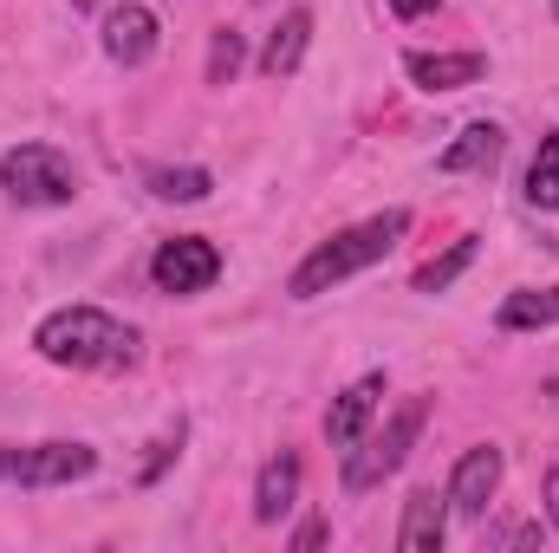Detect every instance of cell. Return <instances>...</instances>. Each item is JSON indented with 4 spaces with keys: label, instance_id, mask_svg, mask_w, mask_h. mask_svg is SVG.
<instances>
[{
    "label": "cell",
    "instance_id": "cell-1",
    "mask_svg": "<svg viewBox=\"0 0 559 553\" xmlns=\"http://www.w3.org/2000/svg\"><path fill=\"white\" fill-rule=\"evenodd\" d=\"M33 352L66 372H124L138 365V332L105 306H59L33 326Z\"/></svg>",
    "mask_w": 559,
    "mask_h": 553
},
{
    "label": "cell",
    "instance_id": "cell-2",
    "mask_svg": "<svg viewBox=\"0 0 559 553\" xmlns=\"http://www.w3.org/2000/svg\"><path fill=\"white\" fill-rule=\"evenodd\" d=\"M404 228H411V209H384V215H371V222H358V228H338L332 242H319V248L293 268L286 293H293V299H319V293H332L338 280L378 268V261L404 242Z\"/></svg>",
    "mask_w": 559,
    "mask_h": 553
},
{
    "label": "cell",
    "instance_id": "cell-3",
    "mask_svg": "<svg viewBox=\"0 0 559 553\" xmlns=\"http://www.w3.org/2000/svg\"><path fill=\"white\" fill-rule=\"evenodd\" d=\"M423 423H429V398H404L371 443L358 436V443L345 449V495H371L384 475H397V469L411 462V449H417Z\"/></svg>",
    "mask_w": 559,
    "mask_h": 553
},
{
    "label": "cell",
    "instance_id": "cell-4",
    "mask_svg": "<svg viewBox=\"0 0 559 553\" xmlns=\"http://www.w3.org/2000/svg\"><path fill=\"white\" fill-rule=\"evenodd\" d=\"M0 189L13 209H66L79 196V169L52 143H13L0 156Z\"/></svg>",
    "mask_w": 559,
    "mask_h": 553
},
{
    "label": "cell",
    "instance_id": "cell-5",
    "mask_svg": "<svg viewBox=\"0 0 559 553\" xmlns=\"http://www.w3.org/2000/svg\"><path fill=\"white\" fill-rule=\"evenodd\" d=\"M98 469V449L92 443H0V482H20V489H66V482H85Z\"/></svg>",
    "mask_w": 559,
    "mask_h": 553
},
{
    "label": "cell",
    "instance_id": "cell-6",
    "mask_svg": "<svg viewBox=\"0 0 559 553\" xmlns=\"http://www.w3.org/2000/svg\"><path fill=\"white\" fill-rule=\"evenodd\" d=\"M150 280H156V293H176V299L209 293L222 280V248L202 242V235H176V242H163L150 255Z\"/></svg>",
    "mask_w": 559,
    "mask_h": 553
},
{
    "label": "cell",
    "instance_id": "cell-7",
    "mask_svg": "<svg viewBox=\"0 0 559 553\" xmlns=\"http://www.w3.org/2000/svg\"><path fill=\"white\" fill-rule=\"evenodd\" d=\"M501 475H508V456H501L495 443L462 449V462H455V475H449V508H455L462 521H481L488 502H495V489H501Z\"/></svg>",
    "mask_w": 559,
    "mask_h": 553
},
{
    "label": "cell",
    "instance_id": "cell-8",
    "mask_svg": "<svg viewBox=\"0 0 559 553\" xmlns=\"http://www.w3.org/2000/svg\"><path fill=\"white\" fill-rule=\"evenodd\" d=\"M150 52H156V13L138 7V0L111 7V13H105V59H111V66H143Z\"/></svg>",
    "mask_w": 559,
    "mask_h": 553
},
{
    "label": "cell",
    "instance_id": "cell-9",
    "mask_svg": "<svg viewBox=\"0 0 559 553\" xmlns=\"http://www.w3.org/2000/svg\"><path fill=\"white\" fill-rule=\"evenodd\" d=\"M378 398H384V378H378V372L358 378V385H345V391L332 398V411H325V436H332V449H352V443L365 436V423L378 416Z\"/></svg>",
    "mask_w": 559,
    "mask_h": 553
},
{
    "label": "cell",
    "instance_id": "cell-10",
    "mask_svg": "<svg viewBox=\"0 0 559 553\" xmlns=\"http://www.w3.org/2000/svg\"><path fill=\"white\" fill-rule=\"evenodd\" d=\"M442 534H449V495L436 489H417L404 502V528H397V548L404 553H442Z\"/></svg>",
    "mask_w": 559,
    "mask_h": 553
},
{
    "label": "cell",
    "instance_id": "cell-11",
    "mask_svg": "<svg viewBox=\"0 0 559 553\" xmlns=\"http://www.w3.org/2000/svg\"><path fill=\"white\" fill-rule=\"evenodd\" d=\"M404 72L417 79L423 92H462V85H475L488 72V59L481 52H411Z\"/></svg>",
    "mask_w": 559,
    "mask_h": 553
},
{
    "label": "cell",
    "instance_id": "cell-12",
    "mask_svg": "<svg viewBox=\"0 0 559 553\" xmlns=\"http://www.w3.org/2000/svg\"><path fill=\"white\" fill-rule=\"evenodd\" d=\"M501 150H508L501 125H468L462 138L436 156V169H442V176H488V169L501 163Z\"/></svg>",
    "mask_w": 559,
    "mask_h": 553
},
{
    "label": "cell",
    "instance_id": "cell-13",
    "mask_svg": "<svg viewBox=\"0 0 559 553\" xmlns=\"http://www.w3.org/2000/svg\"><path fill=\"white\" fill-rule=\"evenodd\" d=\"M306 46H312V13L293 7L274 33H267V46H261V72H267V79H293L299 59H306Z\"/></svg>",
    "mask_w": 559,
    "mask_h": 553
},
{
    "label": "cell",
    "instance_id": "cell-14",
    "mask_svg": "<svg viewBox=\"0 0 559 553\" xmlns=\"http://www.w3.org/2000/svg\"><path fill=\"white\" fill-rule=\"evenodd\" d=\"M299 475H306V469H299V456H293V449H280L274 462L261 469V482H254V521H267V528H274L280 515L299 502Z\"/></svg>",
    "mask_w": 559,
    "mask_h": 553
},
{
    "label": "cell",
    "instance_id": "cell-15",
    "mask_svg": "<svg viewBox=\"0 0 559 553\" xmlns=\"http://www.w3.org/2000/svg\"><path fill=\"white\" fill-rule=\"evenodd\" d=\"M495 326H501V332H540V326H559V286H521V293H508L501 313H495Z\"/></svg>",
    "mask_w": 559,
    "mask_h": 553
},
{
    "label": "cell",
    "instance_id": "cell-16",
    "mask_svg": "<svg viewBox=\"0 0 559 553\" xmlns=\"http://www.w3.org/2000/svg\"><path fill=\"white\" fill-rule=\"evenodd\" d=\"M475 255H481V242H475V235H462L449 255H436V261H423V268H417V293H449L455 280L468 274V261H475Z\"/></svg>",
    "mask_w": 559,
    "mask_h": 553
},
{
    "label": "cell",
    "instance_id": "cell-17",
    "mask_svg": "<svg viewBox=\"0 0 559 553\" xmlns=\"http://www.w3.org/2000/svg\"><path fill=\"white\" fill-rule=\"evenodd\" d=\"M143 183H150V196H163V202H202V196L215 189V176L195 169V163H182V169H150Z\"/></svg>",
    "mask_w": 559,
    "mask_h": 553
},
{
    "label": "cell",
    "instance_id": "cell-18",
    "mask_svg": "<svg viewBox=\"0 0 559 553\" xmlns=\"http://www.w3.org/2000/svg\"><path fill=\"white\" fill-rule=\"evenodd\" d=\"M527 202L534 209H559V131L540 138L534 163H527Z\"/></svg>",
    "mask_w": 559,
    "mask_h": 553
},
{
    "label": "cell",
    "instance_id": "cell-19",
    "mask_svg": "<svg viewBox=\"0 0 559 553\" xmlns=\"http://www.w3.org/2000/svg\"><path fill=\"white\" fill-rule=\"evenodd\" d=\"M241 66H248V39L235 26H215V39H209V85H235Z\"/></svg>",
    "mask_w": 559,
    "mask_h": 553
},
{
    "label": "cell",
    "instance_id": "cell-20",
    "mask_svg": "<svg viewBox=\"0 0 559 553\" xmlns=\"http://www.w3.org/2000/svg\"><path fill=\"white\" fill-rule=\"evenodd\" d=\"M182 436H189V430L176 423V430H169V436L156 443V456H150V462H143V469H138V482H143V489H150V482H156V475H163V469L176 462V449H182Z\"/></svg>",
    "mask_w": 559,
    "mask_h": 553
},
{
    "label": "cell",
    "instance_id": "cell-21",
    "mask_svg": "<svg viewBox=\"0 0 559 553\" xmlns=\"http://www.w3.org/2000/svg\"><path fill=\"white\" fill-rule=\"evenodd\" d=\"M540 541V521H514V528H495V548H527Z\"/></svg>",
    "mask_w": 559,
    "mask_h": 553
},
{
    "label": "cell",
    "instance_id": "cell-22",
    "mask_svg": "<svg viewBox=\"0 0 559 553\" xmlns=\"http://www.w3.org/2000/svg\"><path fill=\"white\" fill-rule=\"evenodd\" d=\"M319 541H325V521H299V528H293V548L299 553H312Z\"/></svg>",
    "mask_w": 559,
    "mask_h": 553
},
{
    "label": "cell",
    "instance_id": "cell-23",
    "mask_svg": "<svg viewBox=\"0 0 559 553\" xmlns=\"http://www.w3.org/2000/svg\"><path fill=\"white\" fill-rule=\"evenodd\" d=\"M547 521L559 528V469H547Z\"/></svg>",
    "mask_w": 559,
    "mask_h": 553
},
{
    "label": "cell",
    "instance_id": "cell-24",
    "mask_svg": "<svg viewBox=\"0 0 559 553\" xmlns=\"http://www.w3.org/2000/svg\"><path fill=\"white\" fill-rule=\"evenodd\" d=\"M391 7H397V20H423V13H429L436 0H391Z\"/></svg>",
    "mask_w": 559,
    "mask_h": 553
},
{
    "label": "cell",
    "instance_id": "cell-25",
    "mask_svg": "<svg viewBox=\"0 0 559 553\" xmlns=\"http://www.w3.org/2000/svg\"><path fill=\"white\" fill-rule=\"evenodd\" d=\"M72 7H79V13H85V7H98V0H72Z\"/></svg>",
    "mask_w": 559,
    "mask_h": 553
},
{
    "label": "cell",
    "instance_id": "cell-26",
    "mask_svg": "<svg viewBox=\"0 0 559 553\" xmlns=\"http://www.w3.org/2000/svg\"><path fill=\"white\" fill-rule=\"evenodd\" d=\"M554 13H559V0H554Z\"/></svg>",
    "mask_w": 559,
    "mask_h": 553
}]
</instances>
